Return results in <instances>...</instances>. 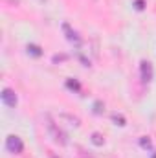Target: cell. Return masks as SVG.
Instances as JSON below:
<instances>
[{
    "instance_id": "obj_1",
    "label": "cell",
    "mask_w": 156,
    "mask_h": 158,
    "mask_svg": "<svg viewBox=\"0 0 156 158\" xmlns=\"http://www.w3.org/2000/svg\"><path fill=\"white\" fill-rule=\"evenodd\" d=\"M6 149H7L11 155H20V153L24 151V143H22V140H20L18 136L11 134V136L6 138Z\"/></svg>"
},
{
    "instance_id": "obj_2",
    "label": "cell",
    "mask_w": 156,
    "mask_h": 158,
    "mask_svg": "<svg viewBox=\"0 0 156 158\" xmlns=\"http://www.w3.org/2000/svg\"><path fill=\"white\" fill-rule=\"evenodd\" d=\"M2 103L13 109V107L17 105V94H15V90H11V88H4V90H2Z\"/></svg>"
},
{
    "instance_id": "obj_3",
    "label": "cell",
    "mask_w": 156,
    "mask_h": 158,
    "mask_svg": "<svg viewBox=\"0 0 156 158\" xmlns=\"http://www.w3.org/2000/svg\"><path fill=\"white\" fill-rule=\"evenodd\" d=\"M140 70H142V79L145 83H149L153 79V64L149 61H142L140 63Z\"/></svg>"
},
{
    "instance_id": "obj_4",
    "label": "cell",
    "mask_w": 156,
    "mask_h": 158,
    "mask_svg": "<svg viewBox=\"0 0 156 158\" xmlns=\"http://www.w3.org/2000/svg\"><path fill=\"white\" fill-rule=\"evenodd\" d=\"M63 30H64V33H66V37H68V40H70V42H74L76 46H79V44H81V39H79L77 31L70 30V26H68V24H63Z\"/></svg>"
},
{
    "instance_id": "obj_5",
    "label": "cell",
    "mask_w": 156,
    "mask_h": 158,
    "mask_svg": "<svg viewBox=\"0 0 156 158\" xmlns=\"http://www.w3.org/2000/svg\"><path fill=\"white\" fill-rule=\"evenodd\" d=\"M50 129H51V132H53V136H55V140H57L59 143H63V145H66V143H68V140H66V134H64L61 129L57 131V129H55L51 123H50Z\"/></svg>"
},
{
    "instance_id": "obj_6",
    "label": "cell",
    "mask_w": 156,
    "mask_h": 158,
    "mask_svg": "<svg viewBox=\"0 0 156 158\" xmlns=\"http://www.w3.org/2000/svg\"><path fill=\"white\" fill-rule=\"evenodd\" d=\"M90 140H92V143H94L96 147H101V145L105 143V138H103V134H99V132H94Z\"/></svg>"
},
{
    "instance_id": "obj_7",
    "label": "cell",
    "mask_w": 156,
    "mask_h": 158,
    "mask_svg": "<svg viewBox=\"0 0 156 158\" xmlns=\"http://www.w3.org/2000/svg\"><path fill=\"white\" fill-rule=\"evenodd\" d=\"M28 53H31L33 57H40V48L37 46V44H28Z\"/></svg>"
},
{
    "instance_id": "obj_8",
    "label": "cell",
    "mask_w": 156,
    "mask_h": 158,
    "mask_svg": "<svg viewBox=\"0 0 156 158\" xmlns=\"http://www.w3.org/2000/svg\"><path fill=\"white\" fill-rule=\"evenodd\" d=\"M112 121H114L116 125H119V127H125V125H127L125 118H123L121 114H117V112H114V114H112Z\"/></svg>"
},
{
    "instance_id": "obj_9",
    "label": "cell",
    "mask_w": 156,
    "mask_h": 158,
    "mask_svg": "<svg viewBox=\"0 0 156 158\" xmlns=\"http://www.w3.org/2000/svg\"><path fill=\"white\" fill-rule=\"evenodd\" d=\"M66 86H68L70 90H76V92H79V90H81L79 83H77V81H74V79H68V81H66Z\"/></svg>"
},
{
    "instance_id": "obj_10",
    "label": "cell",
    "mask_w": 156,
    "mask_h": 158,
    "mask_svg": "<svg viewBox=\"0 0 156 158\" xmlns=\"http://www.w3.org/2000/svg\"><path fill=\"white\" fill-rule=\"evenodd\" d=\"M142 147H143V149H151V140H149L147 136L142 138Z\"/></svg>"
},
{
    "instance_id": "obj_11",
    "label": "cell",
    "mask_w": 156,
    "mask_h": 158,
    "mask_svg": "<svg viewBox=\"0 0 156 158\" xmlns=\"http://www.w3.org/2000/svg\"><path fill=\"white\" fill-rule=\"evenodd\" d=\"M136 9H143V0H136Z\"/></svg>"
},
{
    "instance_id": "obj_12",
    "label": "cell",
    "mask_w": 156,
    "mask_h": 158,
    "mask_svg": "<svg viewBox=\"0 0 156 158\" xmlns=\"http://www.w3.org/2000/svg\"><path fill=\"white\" fill-rule=\"evenodd\" d=\"M153 158H156V153H154V155H153Z\"/></svg>"
}]
</instances>
